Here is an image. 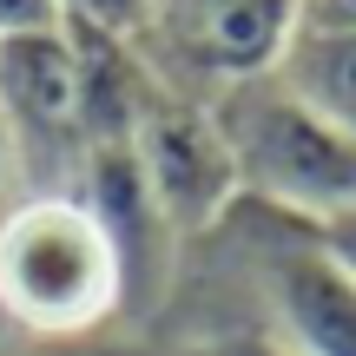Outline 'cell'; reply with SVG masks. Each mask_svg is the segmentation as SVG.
Listing matches in <instances>:
<instances>
[{
	"instance_id": "4fadbf2b",
	"label": "cell",
	"mask_w": 356,
	"mask_h": 356,
	"mask_svg": "<svg viewBox=\"0 0 356 356\" xmlns=\"http://www.w3.org/2000/svg\"><path fill=\"white\" fill-rule=\"evenodd\" d=\"M13 165H20V152H13V132H7V119H0V211H7V178Z\"/></svg>"
},
{
	"instance_id": "ba28073f",
	"label": "cell",
	"mask_w": 356,
	"mask_h": 356,
	"mask_svg": "<svg viewBox=\"0 0 356 356\" xmlns=\"http://www.w3.org/2000/svg\"><path fill=\"white\" fill-rule=\"evenodd\" d=\"M66 33L79 40H106V47H126V40L145 33L152 20V0H60Z\"/></svg>"
},
{
	"instance_id": "6da1fadb",
	"label": "cell",
	"mask_w": 356,
	"mask_h": 356,
	"mask_svg": "<svg viewBox=\"0 0 356 356\" xmlns=\"http://www.w3.org/2000/svg\"><path fill=\"white\" fill-rule=\"evenodd\" d=\"M126 297V238L86 191H26L0 211V317L33 343L113 323Z\"/></svg>"
},
{
	"instance_id": "7c38bea8",
	"label": "cell",
	"mask_w": 356,
	"mask_h": 356,
	"mask_svg": "<svg viewBox=\"0 0 356 356\" xmlns=\"http://www.w3.org/2000/svg\"><path fill=\"white\" fill-rule=\"evenodd\" d=\"M323 244H330V251H337V257H343V264L356 270V211H343L337 225H323Z\"/></svg>"
},
{
	"instance_id": "8fae6325",
	"label": "cell",
	"mask_w": 356,
	"mask_h": 356,
	"mask_svg": "<svg viewBox=\"0 0 356 356\" xmlns=\"http://www.w3.org/2000/svg\"><path fill=\"white\" fill-rule=\"evenodd\" d=\"M304 20H317V26H350V33H356V0H304Z\"/></svg>"
},
{
	"instance_id": "5b68a950",
	"label": "cell",
	"mask_w": 356,
	"mask_h": 356,
	"mask_svg": "<svg viewBox=\"0 0 356 356\" xmlns=\"http://www.w3.org/2000/svg\"><path fill=\"white\" fill-rule=\"evenodd\" d=\"M304 0H152L145 33L178 60L185 79H211V99L277 66Z\"/></svg>"
},
{
	"instance_id": "52a82bcc",
	"label": "cell",
	"mask_w": 356,
	"mask_h": 356,
	"mask_svg": "<svg viewBox=\"0 0 356 356\" xmlns=\"http://www.w3.org/2000/svg\"><path fill=\"white\" fill-rule=\"evenodd\" d=\"M277 86L291 99H304L323 126H337L343 139H356V33L350 26H317L297 13L291 40L277 53Z\"/></svg>"
},
{
	"instance_id": "9c48e42d",
	"label": "cell",
	"mask_w": 356,
	"mask_h": 356,
	"mask_svg": "<svg viewBox=\"0 0 356 356\" xmlns=\"http://www.w3.org/2000/svg\"><path fill=\"white\" fill-rule=\"evenodd\" d=\"M40 33H66L60 0H0V47L7 40H40Z\"/></svg>"
},
{
	"instance_id": "30bf717a",
	"label": "cell",
	"mask_w": 356,
	"mask_h": 356,
	"mask_svg": "<svg viewBox=\"0 0 356 356\" xmlns=\"http://www.w3.org/2000/svg\"><path fill=\"white\" fill-rule=\"evenodd\" d=\"M26 356H178V350H159V343H132V337H66V343H33Z\"/></svg>"
},
{
	"instance_id": "3957f363",
	"label": "cell",
	"mask_w": 356,
	"mask_h": 356,
	"mask_svg": "<svg viewBox=\"0 0 356 356\" xmlns=\"http://www.w3.org/2000/svg\"><path fill=\"white\" fill-rule=\"evenodd\" d=\"M132 159H139L152 218L165 225H211L238 198V165L218 132L211 106L191 99L185 86L145 79L139 119H132Z\"/></svg>"
},
{
	"instance_id": "7a4b0ae2",
	"label": "cell",
	"mask_w": 356,
	"mask_h": 356,
	"mask_svg": "<svg viewBox=\"0 0 356 356\" xmlns=\"http://www.w3.org/2000/svg\"><path fill=\"white\" fill-rule=\"evenodd\" d=\"M231 145L238 191L277 204V211L304 218V225H337L356 211V139L323 126L304 99L277 86V73H257L204 99Z\"/></svg>"
},
{
	"instance_id": "5bb4252c",
	"label": "cell",
	"mask_w": 356,
	"mask_h": 356,
	"mask_svg": "<svg viewBox=\"0 0 356 356\" xmlns=\"http://www.w3.org/2000/svg\"><path fill=\"white\" fill-rule=\"evenodd\" d=\"M257 356H291V350H277V343H257Z\"/></svg>"
},
{
	"instance_id": "8992f818",
	"label": "cell",
	"mask_w": 356,
	"mask_h": 356,
	"mask_svg": "<svg viewBox=\"0 0 356 356\" xmlns=\"http://www.w3.org/2000/svg\"><path fill=\"white\" fill-rule=\"evenodd\" d=\"M270 297V343L291 356H356V270L317 238L277 244L264 264Z\"/></svg>"
},
{
	"instance_id": "277c9868",
	"label": "cell",
	"mask_w": 356,
	"mask_h": 356,
	"mask_svg": "<svg viewBox=\"0 0 356 356\" xmlns=\"http://www.w3.org/2000/svg\"><path fill=\"white\" fill-rule=\"evenodd\" d=\"M0 119L13 152L40 172H86L92 159V99H86V47L73 33H40L0 47Z\"/></svg>"
}]
</instances>
